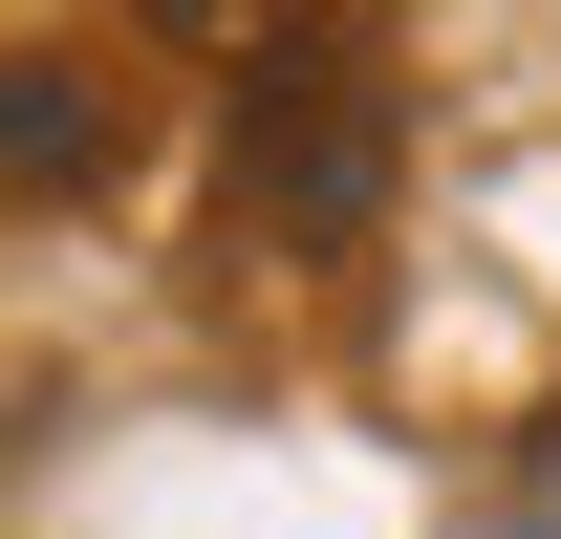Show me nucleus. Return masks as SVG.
<instances>
[{
    "mask_svg": "<svg viewBox=\"0 0 561 539\" xmlns=\"http://www.w3.org/2000/svg\"><path fill=\"white\" fill-rule=\"evenodd\" d=\"M151 151L130 44H0V195H108Z\"/></svg>",
    "mask_w": 561,
    "mask_h": 539,
    "instance_id": "f03ea898",
    "label": "nucleus"
},
{
    "mask_svg": "<svg viewBox=\"0 0 561 539\" xmlns=\"http://www.w3.org/2000/svg\"><path fill=\"white\" fill-rule=\"evenodd\" d=\"M151 44H195V66H260V44H324L346 0H130Z\"/></svg>",
    "mask_w": 561,
    "mask_h": 539,
    "instance_id": "7ed1b4c3",
    "label": "nucleus"
},
{
    "mask_svg": "<svg viewBox=\"0 0 561 539\" xmlns=\"http://www.w3.org/2000/svg\"><path fill=\"white\" fill-rule=\"evenodd\" d=\"M389 151H411V87H389L367 22L260 44L238 108H216V216H238V260H324V238H367V216H389Z\"/></svg>",
    "mask_w": 561,
    "mask_h": 539,
    "instance_id": "f257e3e1",
    "label": "nucleus"
}]
</instances>
